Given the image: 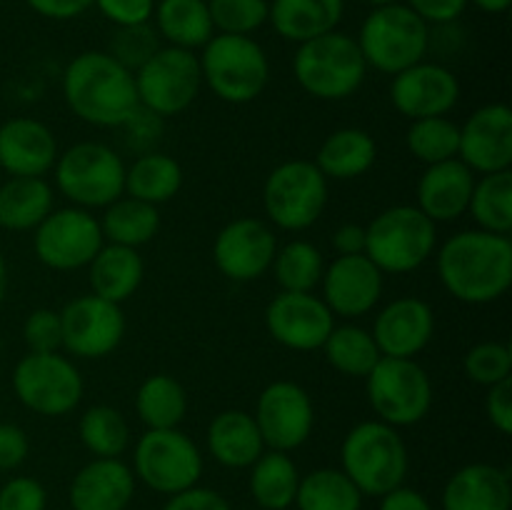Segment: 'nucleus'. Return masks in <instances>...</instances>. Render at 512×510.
Wrapping results in <instances>:
<instances>
[{"label": "nucleus", "instance_id": "5fc2aeb1", "mask_svg": "<svg viewBox=\"0 0 512 510\" xmlns=\"http://www.w3.org/2000/svg\"><path fill=\"white\" fill-rule=\"evenodd\" d=\"M95 0H25L33 13L48 20H73L93 8Z\"/></svg>", "mask_w": 512, "mask_h": 510}, {"label": "nucleus", "instance_id": "9b49d317", "mask_svg": "<svg viewBox=\"0 0 512 510\" xmlns=\"http://www.w3.org/2000/svg\"><path fill=\"white\" fill-rule=\"evenodd\" d=\"M365 393L378 420L393 428L418 425L433 408V380L415 358H380L365 378Z\"/></svg>", "mask_w": 512, "mask_h": 510}, {"label": "nucleus", "instance_id": "393cba45", "mask_svg": "<svg viewBox=\"0 0 512 510\" xmlns=\"http://www.w3.org/2000/svg\"><path fill=\"white\" fill-rule=\"evenodd\" d=\"M478 175L460 158L445 163L425 165L418 180V208L438 223H453L468 213L470 195H473Z\"/></svg>", "mask_w": 512, "mask_h": 510}, {"label": "nucleus", "instance_id": "ddd939ff", "mask_svg": "<svg viewBox=\"0 0 512 510\" xmlns=\"http://www.w3.org/2000/svg\"><path fill=\"white\" fill-rule=\"evenodd\" d=\"M133 75L140 108L158 118L185 113L203 88L198 55L173 45H160L158 53Z\"/></svg>", "mask_w": 512, "mask_h": 510}, {"label": "nucleus", "instance_id": "cd10ccee", "mask_svg": "<svg viewBox=\"0 0 512 510\" xmlns=\"http://www.w3.org/2000/svg\"><path fill=\"white\" fill-rule=\"evenodd\" d=\"M345 0H270L268 23L288 43H305L338 30Z\"/></svg>", "mask_w": 512, "mask_h": 510}, {"label": "nucleus", "instance_id": "c756f323", "mask_svg": "<svg viewBox=\"0 0 512 510\" xmlns=\"http://www.w3.org/2000/svg\"><path fill=\"white\" fill-rule=\"evenodd\" d=\"M378 160V143L363 128H338L320 143L313 163L328 180H355Z\"/></svg>", "mask_w": 512, "mask_h": 510}, {"label": "nucleus", "instance_id": "dca6fc26", "mask_svg": "<svg viewBox=\"0 0 512 510\" xmlns=\"http://www.w3.org/2000/svg\"><path fill=\"white\" fill-rule=\"evenodd\" d=\"M60 313L63 350L80 360L108 358L125 338V313L118 303L88 293L65 303Z\"/></svg>", "mask_w": 512, "mask_h": 510}, {"label": "nucleus", "instance_id": "4c0bfd02", "mask_svg": "<svg viewBox=\"0 0 512 510\" xmlns=\"http://www.w3.org/2000/svg\"><path fill=\"white\" fill-rule=\"evenodd\" d=\"M365 495L340 468H315L300 475L298 510H363Z\"/></svg>", "mask_w": 512, "mask_h": 510}, {"label": "nucleus", "instance_id": "6e6552de", "mask_svg": "<svg viewBox=\"0 0 512 510\" xmlns=\"http://www.w3.org/2000/svg\"><path fill=\"white\" fill-rule=\"evenodd\" d=\"M53 180L70 205L103 210L125 195V163L110 145L83 140L58 155Z\"/></svg>", "mask_w": 512, "mask_h": 510}, {"label": "nucleus", "instance_id": "412c9836", "mask_svg": "<svg viewBox=\"0 0 512 510\" xmlns=\"http://www.w3.org/2000/svg\"><path fill=\"white\" fill-rule=\"evenodd\" d=\"M458 158L475 175L512 168V110L505 103H488L460 125Z\"/></svg>", "mask_w": 512, "mask_h": 510}, {"label": "nucleus", "instance_id": "ea45409f", "mask_svg": "<svg viewBox=\"0 0 512 510\" xmlns=\"http://www.w3.org/2000/svg\"><path fill=\"white\" fill-rule=\"evenodd\" d=\"M80 443L95 458H120L130 445V425L113 405H90L78 423Z\"/></svg>", "mask_w": 512, "mask_h": 510}, {"label": "nucleus", "instance_id": "39448f33", "mask_svg": "<svg viewBox=\"0 0 512 510\" xmlns=\"http://www.w3.org/2000/svg\"><path fill=\"white\" fill-rule=\"evenodd\" d=\"M293 75L310 98L335 103L358 93L368 75V65L353 35L333 30L298 45L293 55Z\"/></svg>", "mask_w": 512, "mask_h": 510}, {"label": "nucleus", "instance_id": "f8f14e48", "mask_svg": "<svg viewBox=\"0 0 512 510\" xmlns=\"http://www.w3.org/2000/svg\"><path fill=\"white\" fill-rule=\"evenodd\" d=\"M133 475L153 493L178 495L203 478V453L180 428L145 430L133 450Z\"/></svg>", "mask_w": 512, "mask_h": 510}, {"label": "nucleus", "instance_id": "e2e57ef3", "mask_svg": "<svg viewBox=\"0 0 512 510\" xmlns=\"http://www.w3.org/2000/svg\"><path fill=\"white\" fill-rule=\"evenodd\" d=\"M0 415H3V405H0Z\"/></svg>", "mask_w": 512, "mask_h": 510}, {"label": "nucleus", "instance_id": "b1692460", "mask_svg": "<svg viewBox=\"0 0 512 510\" xmlns=\"http://www.w3.org/2000/svg\"><path fill=\"white\" fill-rule=\"evenodd\" d=\"M135 475L120 458H93L70 480L73 510H128L135 498Z\"/></svg>", "mask_w": 512, "mask_h": 510}, {"label": "nucleus", "instance_id": "20e7f679", "mask_svg": "<svg viewBox=\"0 0 512 510\" xmlns=\"http://www.w3.org/2000/svg\"><path fill=\"white\" fill-rule=\"evenodd\" d=\"M198 60L203 85L223 103H253L270 83L268 53L253 35L215 33L200 48Z\"/></svg>", "mask_w": 512, "mask_h": 510}, {"label": "nucleus", "instance_id": "423d86ee", "mask_svg": "<svg viewBox=\"0 0 512 510\" xmlns=\"http://www.w3.org/2000/svg\"><path fill=\"white\" fill-rule=\"evenodd\" d=\"M438 248V225L418 205H393L365 225V255L388 275L423 268Z\"/></svg>", "mask_w": 512, "mask_h": 510}, {"label": "nucleus", "instance_id": "bb28decb", "mask_svg": "<svg viewBox=\"0 0 512 510\" xmlns=\"http://www.w3.org/2000/svg\"><path fill=\"white\" fill-rule=\"evenodd\" d=\"M208 450L215 463L230 470H245L265 453L263 435L248 410H220L208 425Z\"/></svg>", "mask_w": 512, "mask_h": 510}, {"label": "nucleus", "instance_id": "49530a36", "mask_svg": "<svg viewBox=\"0 0 512 510\" xmlns=\"http://www.w3.org/2000/svg\"><path fill=\"white\" fill-rule=\"evenodd\" d=\"M23 340L28 353H58L63 350V325L53 308H35L23 323Z\"/></svg>", "mask_w": 512, "mask_h": 510}, {"label": "nucleus", "instance_id": "f3484780", "mask_svg": "<svg viewBox=\"0 0 512 510\" xmlns=\"http://www.w3.org/2000/svg\"><path fill=\"white\" fill-rule=\"evenodd\" d=\"M278 253L273 225L260 218H235L213 240V263L228 280L250 283L263 278Z\"/></svg>", "mask_w": 512, "mask_h": 510}, {"label": "nucleus", "instance_id": "4be33fe9", "mask_svg": "<svg viewBox=\"0 0 512 510\" xmlns=\"http://www.w3.org/2000/svg\"><path fill=\"white\" fill-rule=\"evenodd\" d=\"M370 333L383 358H415L433 340L435 313L423 298L400 295L375 315Z\"/></svg>", "mask_w": 512, "mask_h": 510}, {"label": "nucleus", "instance_id": "680f3d73", "mask_svg": "<svg viewBox=\"0 0 512 510\" xmlns=\"http://www.w3.org/2000/svg\"><path fill=\"white\" fill-rule=\"evenodd\" d=\"M0 350H3V340H0Z\"/></svg>", "mask_w": 512, "mask_h": 510}, {"label": "nucleus", "instance_id": "603ef678", "mask_svg": "<svg viewBox=\"0 0 512 510\" xmlns=\"http://www.w3.org/2000/svg\"><path fill=\"white\" fill-rule=\"evenodd\" d=\"M405 5L428 25H450L465 13L470 3L468 0H405Z\"/></svg>", "mask_w": 512, "mask_h": 510}, {"label": "nucleus", "instance_id": "f704fd0d", "mask_svg": "<svg viewBox=\"0 0 512 510\" xmlns=\"http://www.w3.org/2000/svg\"><path fill=\"white\" fill-rule=\"evenodd\" d=\"M135 413L148 430L180 428L188 415V393L173 375H148L135 393Z\"/></svg>", "mask_w": 512, "mask_h": 510}, {"label": "nucleus", "instance_id": "a211bd4d", "mask_svg": "<svg viewBox=\"0 0 512 510\" xmlns=\"http://www.w3.org/2000/svg\"><path fill=\"white\" fill-rule=\"evenodd\" d=\"M265 328L283 348L313 353L335 328V315L320 295L280 290L265 308Z\"/></svg>", "mask_w": 512, "mask_h": 510}, {"label": "nucleus", "instance_id": "c03bdc74", "mask_svg": "<svg viewBox=\"0 0 512 510\" xmlns=\"http://www.w3.org/2000/svg\"><path fill=\"white\" fill-rule=\"evenodd\" d=\"M160 45H163V40H160L153 23L123 25V28H115V33L110 35V43L105 53L113 55L130 73H135V70L143 68L158 53Z\"/></svg>", "mask_w": 512, "mask_h": 510}, {"label": "nucleus", "instance_id": "473e14b6", "mask_svg": "<svg viewBox=\"0 0 512 510\" xmlns=\"http://www.w3.org/2000/svg\"><path fill=\"white\" fill-rule=\"evenodd\" d=\"M183 188V168L178 160L160 150L140 153L125 165V195L150 205H163L173 200Z\"/></svg>", "mask_w": 512, "mask_h": 510}, {"label": "nucleus", "instance_id": "f257e3e1", "mask_svg": "<svg viewBox=\"0 0 512 510\" xmlns=\"http://www.w3.org/2000/svg\"><path fill=\"white\" fill-rule=\"evenodd\" d=\"M435 268L443 288L465 305H488L512 285L510 235L488 230H460L440 245Z\"/></svg>", "mask_w": 512, "mask_h": 510}, {"label": "nucleus", "instance_id": "9d476101", "mask_svg": "<svg viewBox=\"0 0 512 510\" xmlns=\"http://www.w3.org/2000/svg\"><path fill=\"white\" fill-rule=\"evenodd\" d=\"M10 385L20 405L43 418H63L73 413L85 393L78 365L60 350L23 355L15 363Z\"/></svg>", "mask_w": 512, "mask_h": 510}, {"label": "nucleus", "instance_id": "7ed1b4c3", "mask_svg": "<svg viewBox=\"0 0 512 510\" xmlns=\"http://www.w3.org/2000/svg\"><path fill=\"white\" fill-rule=\"evenodd\" d=\"M340 470L370 498L405 485L410 470L408 445L398 428L383 420H363L345 433L340 445Z\"/></svg>", "mask_w": 512, "mask_h": 510}, {"label": "nucleus", "instance_id": "3c124183", "mask_svg": "<svg viewBox=\"0 0 512 510\" xmlns=\"http://www.w3.org/2000/svg\"><path fill=\"white\" fill-rule=\"evenodd\" d=\"M30 440L20 425L0 420V470H15L28 460Z\"/></svg>", "mask_w": 512, "mask_h": 510}, {"label": "nucleus", "instance_id": "8fccbe9b", "mask_svg": "<svg viewBox=\"0 0 512 510\" xmlns=\"http://www.w3.org/2000/svg\"><path fill=\"white\" fill-rule=\"evenodd\" d=\"M485 415L500 435L512 433V380L490 385L485 393Z\"/></svg>", "mask_w": 512, "mask_h": 510}, {"label": "nucleus", "instance_id": "7c9ffc66", "mask_svg": "<svg viewBox=\"0 0 512 510\" xmlns=\"http://www.w3.org/2000/svg\"><path fill=\"white\" fill-rule=\"evenodd\" d=\"M153 28L165 45L200 50L215 35L208 0H155Z\"/></svg>", "mask_w": 512, "mask_h": 510}, {"label": "nucleus", "instance_id": "c9c22d12", "mask_svg": "<svg viewBox=\"0 0 512 510\" xmlns=\"http://www.w3.org/2000/svg\"><path fill=\"white\" fill-rule=\"evenodd\" d=\"M105 243L140 248L150 243L160 230L158 205L143 203L130 195H120L115 203L103 208V218H98Z\"/></svg>", "mask_w": 512, "mask_h": 510}, {"label": "nucleus", "instance_id": "4d7b16f0", "mask_svg": "<svg viewBox=\"0 0 512 510\" xmlns=\"http://www.w3.org/2000/svg\"><path fill=\"white\" fill-rule=\"evenodd\" d=\"M338 255H363L365 253V225L343 223L330 238Z\"/></svg>", "mask_w": 512, "mask_h": 510}, {"label": "nucleus", "instance_id": "a878e982", "mask_svg": "<svg viewBox=\"0 0 512 510\" xmlns=\"http://www.w3.org/2000/svg\"><path fill=\"white\" fill-rule=\"evenodd\" d=\"M440 505L443 510H510V473L490 463L463 465L445 483Z\"/></svg>", "mask_w": 512, "mask_h": 510}, {"label": "nucleus", "instance_id": "37998d69", "mask_svg": "<svg viewBox=\"0 0 512 510\" xmlns=\"http://www.w3.org/2000/svg\"><path fill=\"white\" fill-rule=\"evenodd\" d=\"M215 33L253 35L268 23L270 0H208Z\"/></svg>", "mask_w": 512, "mask_h": 510}, {"label": "nucleus", "instance_id": "de8ad7c7", "mask_svg": "<svg viewBox=\"0 0 512 510\" xmlns=\"http://www.w3.org/2000/svg\"><path fill=\"white\" fill-rule=\"evenodd\" d=\"M48 493L43 483L30 475H15L0 488V510H45Z\"/></svg>", "mask_w": 512, "mask_h": 510}, {"label": "nucleus", "instance_id": "0eeeda50", "mask_svg": "<svg viewBox=\"0 0 512 510\" xmlns=\"http://www.w3.org/2000/svg\"><path fill=\"white\" fill-rule=\"evenodd\" d=\"M355 43L368 70L393 78L425 60L430 50V25L405 3L383 5L365 15Z\"/></svg>", "mask_w": 512, "mask_h": 510}, {"label": "nucleus", "instance_id": "a18cd8bd", "mask_svg": "<svg viewBox=\"0 0 512 510\" xmlns=\"http://www.w3.org/2000/svg\"><path fill=\"white\" fill-rule=\"evenodd\" d=\"M463 370L468 380L475 385H498L503 380H510L512 373V350L508 343L498 340H485V343L473 345L463 358Z\"/></svg>", "mask_w": 512, "mask_h": 510}, {"label": "nucleus", "instance_id": "4468645a", "mask_svg": "<svg viewBox=\"0 0 512 510\" xmlns=\"http://www.w3.org/2000/svg\"><path fill=\"white\" fill-rule=\"evenodd\" d=\"M103 243V230L93 210L75 205L53 208L48 218L33 230L35 258L58 273L88 268Z\"/></svg>", "mask_w": 512, "mask_h": 510}, {"label": "nucleus", "instance_id": "6ab92c4d", "mask_svg": "<svg viewBox=\"0 0 512 510\" xmlns=\"http://www.w3.org/2000/svg\"><path fill=\"white\" fill-rule=\"evenodd\" d=\"M385 273L368 255H338L325 263L320 290L323 303L335 318L355 320L368 315L383 298Z\"/></svg>", "mask_w": 512, "mask_h": 510}, {"label": "nucleus", "instance_id": "2f4dec72", "mask_svg": "<svg viewBox=\"0 0 512 510\" xmlns=\"http://www.w3.org/2000/svg\"><path fill=\"white\" fill-rule=\"evenodd\" d=\"M53 205V185L45 178H8L0 185V228L10 233L35 230Z\"/></svg>", "mask_w": 512, "mask_h": 510}, {"label": "nucleus", "instance_id": "864d4df0", "mask_svg": "<svg viewBox=\"0 0 512 510\" xmlns=\"http://www.w3.org/2000/svg\"><path fill=\"white\" fill-rule=\"evenodd\" d=\"M163 510H233L228 500L218 493V490L210 488H195L183 490L178 495H170L168 503L163 505Z\"/></svg>", "mask_w": 512, "mask_h": 510}, {"label": "nucleus", "instance_id": "f03ea898", "mask_svg": "<svg viewBox=\"0 0 512 510\" xmlns=\"http://www.w3.org/2000/svg\"><path fill=\"white\" fill-rule=\"evenodd\" d=\"M60 88L70 113L95 128H123L140 108L135 75L105 50L75 55Z\"/></svg>", "mask_w": 512, "mask_h": 510}, {"label": "nucleus", "instance_id": "5701e85b", "mask_svg": "<svg viewBox=\"0 0 512 510\" xmlns=\"http://www.w3.org/2000/svg\"><path fill=\"white\" fill-rule=\"evenodd\" d=\"M58 155V140L43 120L23 115L0 125V168L10 178H45Z\"/></svg>", "mask_w": 512, "mask_h": 510}, {"label": "nucleus", "instance_id": "1a4fd4ad", "mask_svg": "<svg viewBox=\"0 0 512 510\" xmlns=\"http://www.w3.org/2000/svg\"><path fill=\"white\" fill-rule=\"evenodd\" d=\"M328 183L313 160H285L263 183V210L270 225L288 233L313 228L328 208Z\"/></svg>", "mask_w": 512, "mask_h": 510}, {"label": "nucleus", "instance_id": "09e8293b", "mask_svg": "<svg viewBox=\"0 0 512 510\" xmlns=\"http://www.w3.org/2000/svg\"><path fill=\"white\" fill-rule=\"evenodd\" d=\"M93 5L115 28L150 23L155 10V0H95Z\"/></svg>", "mask_w": 512, "mask_h": 510}, {"label": "nucleus", "instance_id": "6e6d98bb", "mask_svg": "<svg viewBox=\"0 0 512 510\" xmlns=\"http://www.w3.org/2000/svg\"><path fill=\"white\" fill-rule=\"evenodd\" d=\"M378 510H433V505H430V500L420 490L400 485V488L380 495Z\"/></svg>", "mask_w": 512, "mask_h": 510}, {"label": "nucleus", "instance_id": "a19ab883", "mask_svg": "<svg viewBox=\"0 0 512 510\" xmlns=\"http://www.w3.org/2000/svg\"><path fill=\"white\" fill-rule=\"evenodd\" d=\"M270 270H273L280 290L313 293L323 278L325 258L310 240H290L283 248H278Z\"/></svg>", "mask_w": 512, "mask_h": 510}, {"label": "nucleus", "instance_id": "bf43d9fd", "mask_svg": "<svg viewBox=\"0 0 512 510\" xmlns=\"http://www.w3.org/2000/svg\"><path fill=\"white\" fill-rule=\"evenodd\" d=\"M5 293H8V263H5L3 253H0V305H3Z\"/></svg>", "mask_w": 512, "mask_h": 510}, {"label": "nucleus", "instance_id": "052dcab7", "mask_svg": "<svg viewBox=\"0 0 512 510\" xmlns=\"http://www.w3.org/2000/svg\"><path fill=\"white\" fill-rule=\"evenodd\" d=\"M368 5H373V8H383V5H393V3H400V0H365Z\"/></svg>", "mask_w": 512, "mask_h": 510}, {"label": "nucleus", "instance_id": "e433bc0d", "mask_svg": "<svg viewBox=\"0 0 512 510\" xmlns=\"http://www.w3.org/2000/svg\"><path fill=\"white\" fill-rule=\"evenodd\" d=\"M320 350L325 353L330 368L338 370L340 375H348V378H368L370 370L383 358L378 345H375L373 333L355 323L335 325Z\"/></svg>", "mask_w": 512, "mask_h": 510}, {"label": "nucleus", "instance_id": "79ce46f5", "mask_svg": "<svg viewBox=\"0 0 512 510\" xmlns=\"http://www.w3.org/2000/svg\"><path fill=\"white\" fill-rule=\"evenodd\" d=\"M405 145H408V153L420 163H445V160L458 158L460 125L453 123L448 115L410 120Z\"/></svg>", "mask_w": 512, "mask_h": 510}, {"label": "nucleus", "instance_id": "72a5a7b5", "mask_svg": "<svg viewBox=\"0 0 512 510\" xmlns=\"http://www.w3.org/2000/svg\"><path fill=\"white\" fill-rule=\"evenodd\" d=\"M300 470L290 453L265 450L250 465V495L260 510H288L298 495Z\"/></svg>", "mask_w": 512, "mask_h": 510}, {"label": "nucleus", "instance_id": "aec40b11", "mask_svg": "<svg viewBox=\"0 0 512 510\" xmlns=\"http://www.w3.org/2000/svg\"><path fill=\"white\" fill-rule=\"evenodd\" d=\"M460 93L463 90L458 75L445 65L428 60H420L393 75L390 83V103L408 120L448 115L460 103Z\"/></svg>", "mask_w": 512, "mask_h": 510}, {"label": "nucleus", "instance_id": "58836bf2", "mask_svg": "<svg viewBox=\"0 0 512 510\" xmlns=\"http://www.w3.org/2000/svg\"><path fill=\"white\" fill-rule=\"evenodd\" d=\"M468 213L480 230L498 235L512 233V170L475 178Z\"/></svg>", "mask_w": 512, "mask_h": 510}, {"label": "nucleus", "instance_id": "2eb2a0df", "mask_svg": "<svg viewBox=\"0 0 512 510\" xmlns=\"http://www.w3.org/2000/svg\"><path fill=\"white\" fill-rule=\"evenodd\" d=\"M268 450L293 453L303 448L315 428V405L308 390L293 380H273L258 395L253 413Z\"/></svg>", "mask_w": 512, "mask_h": 510}, {"label": "nucleus", "instance_id": "c85d7f7f", "mask_svg": "<svg viewBox=\"0 0 512 510\" xmlns=\"http://www.w3.org/2000/svg\"><path fill=\"white\" fill-rule=\"evenodd\" d=\"M145 278V263L138 248L103 243L88 265V280L95 295L123 305L125 300L138 293Z\"/></svg>", "mask_w": 512, "mask_h": 510}, {"label": "nucleus", "instance_id": "13d9d810", "mask_svg": "<svg viewBox=\"0 0 512 510\" xmlns=\"http://www.w3.org/2000/svg\"><path fill=\"white\" fill-rule=\"evenodd\" d=\"M468 3H473L475 8L488 15H503L510 10L512 0H468Z\"/></svg>", "mask_w": 512, "mask_h": 510}]
</instances>
